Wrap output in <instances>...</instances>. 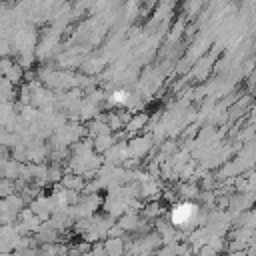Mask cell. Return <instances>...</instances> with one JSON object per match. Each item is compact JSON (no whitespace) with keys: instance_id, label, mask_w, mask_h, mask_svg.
<instances>
[{"instance_id":"1","label":"cell","mask_w":256,"mask_h":256,"mask_svg":"<svg viewBox=\"0 0 256 256\" xmlns=\"http://www.w3.org/2000/svg\"><path fill=\"white\" fill-rule=\"evenodd\" d=\"M196 214H198V206L186 202V204H180V206L174 208V212H172V222L178 224V226H186V224H190V222L196 218Z\"/></svg>"}]
</instances>
